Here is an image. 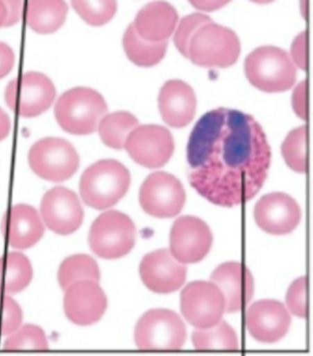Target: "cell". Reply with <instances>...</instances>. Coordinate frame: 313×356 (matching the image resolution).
<instances>
[{
	"instance_id": "2",
	"label": "cell",
	"mask_w": 313,
	"mask_h": 356,
	"mask_svg": "<svg viewBox=\"0 0 313 356\" xmlns=\"http://www.w3.org/2000/svg\"><path fill=\"white\" fill-rule=\"evenodd\" d=\"M130 184V175L126 167L114 159H103L85 170L79 190L85 204L103 210L121 201Z\"/></svg>"
},
{
	"instance_id": "33",
	"label": "cell",
	"mask_w": 313,
	"mask_h": 356,
	"mask_svg": "<svg viewBox=\"0 0 313 356\" xmlns=\"http://www.w3.org/2000/svg\"><path fill=\"white\" fill-rule=\"evenodd\" d=\"M22 310L14 299L0 295V336L11 335L22 323Z\"/></svg>"
},
{
	"instance_id": "13",
	"label": "cell",
	"mask_w": 313,
	"mask_h": 356,
	"mask_svg": "<svg viewBox=\"0 0 313 356\" xmlns=\"http://www.w3.org/2000/svg\"><path fill=\"white\" fill-rule=\"evenodd\" d=\"M212 245V234L203 220L192 216L179 218L170 233V252L180 263L203 260Z\"/></svg>"
},
{
	"instance_id": "40",
	"label": "cell",
	"mask_w": 313,
	"mask_h": 356,
	"mask_svg": "<svg viewBox=\"0 0 313 356\" xmlns=\"http://www.w3.org/2000/svg\"><path fill=\"white\" fill-rule=\"evenodd\" d=\"M11 127L10 119L0 108V141L7 138Z\"/></svg>"
},
{
	"instance_id": "16",
	"label": "cell",
	"mask_w": 313,
	"mask_h": 356,
	"mask_svg": "<svg viewBox=\"0 0 313 356\" xmlns=\"http://www.w3.org/2000/svg\"><path fill=\"white\" fill-rule=\"evenodd\" d=\"M142 283L158 294H170L183 286L187 267L174 257L169 250H155L142 259L140 266Z\"/></svg>"
},
{
	"instance_id": "14",
	"label": "cell",
	"mask_w": 313,
	"mask_h": 356,
	"mask_svg": "<svg viewBox=\"0 0 313 356\" xmlns=\"http://www.w3.org/2000/svg\"><path fill=\"white\" fill-rule=\"evenodd\" d=\"M42 220L59 235H70L83 223L84 211L76 193L65 187H55L42 200Z\"/></svg>"
},
{
	"instance_id": "32",
	"label": "cell",
	"mask_w": 313,
	"mask_h": 356,
	"mask_svg": "<svg viewBox=\"0 0 313 356\" xmlns=\"http://www.w3.org/2000/svg\"><path fill=\"white\" fill-rule=\"evenodd\" d=\"M212 19L209 16L201 13H193L192 15L184 17L179 22L178 29L176 31L174 42L179 52L185 56L189 58V51L190 42L197 33L199 28L203 25L212 22Z\"/></svg>"
},
{
	"instance_id": "6",
	"label": "cell",
	"mask_w": 313,
	"mask_h": 356,
	"mask_svg": "<svg viewBox=\"0 0 313 356\" xmlns=\"http://www.w3.org/2000/svg\"><path fill=\"white\" fill-rule=\"evenodd\" d=\"M135 338L136 346L142 351H176L186 341L187 330L175 312L153 309L139 320Z\"/></svg>"
},
{
	"instance_id": "30",
	"label": "cell",
	"mask_w": 313,
	"mask_h": 356,
	"mask_svg": "<svg viewBox=\"0 0 313 356\" xmlns=\"http://www.w3.org/2000/svg\"><path fill=\"white\" fill-rule=\"evenodd\" d=\"M73 8L91 26H102L112 21L117 11L116 0H72Z\"/></svg>"
},
{
	"instance_id": "1",
	"label": "cell",
	"mask_w": 313,
	"mask_h": 356,
	"mask_svg": "<svg viewBox=\"0 0 313 356\" xmlns=\"http://www.w3.org/2000/svg\"><path fill=\"white\" fill-rule=\"evenodd\" d=\"M187 156L192 186L212 204L232 207L251 200L263 187L271 150L253 116L219 108L196 124Z\"/></svg>"
},
{
	"instance_id": "35",
	"label": "cell",
	"mask_w": 313,
	"mask_h": 356,
	"mask_svg": "<svg viewBox=\"0 0 313 356\" xmlns=\"http://www.w3.org/2000/svg\"><path fill=\"white\" fill-rule=\"evenodd\" d=\"M307 36L305 31L301 33L300 35L296 37L293 42L291 47V59L294 64L297 65L301 70H307V63H308V56H307Z\"/></svg>"
},
{
	"instance_id": "17",
	"label": "cell",
	"mask_w": 313,
	"mask_h": 356,
	"mask_svg": "<svg viewBox=\"0 0 313 356\" xmlns=\"http://www.w3.org/2000/svg\"><path fill=\"white\" fill-rule=\"evenodd\" d=\"M301 211L297 202L283 193H272L262 197L255 208L256 224L272 235H286L300 223Z\"/></svg>"
},
{
	"instance_id": "26",
	"label": "cell",
	"mask_w": 313,
	"mask_h": 356,
	"mask_svg": "<svg viewBox=\"0 0 313 356\" xmlns=\"http://www.w3.org/2000/svg\"><path fill=\"white\" fill-rule=\"evenodd\" d=\"M139 125L135 115L127 112H117L104 115L99 124L101 140L114 149H122L130 134Z\"/></svg>"
},
{
	"instance_id": "4",
	"label": "cell",
	"mask_w": 313,
	"mask_h": 356,
	"mask_svg": "<svg viewBox=\"0 0 313 356\" xmlns=\"http://www.w3.org/2000/svg\"><path fill=\"white\" fill-rule=\"evenodd\" d=\"M244 71L253 86L269 93L289 90L297 79V68L289 54L274 47H259L250 54Z\"/></svg>"
},
{
	"instance_id": "21",
	"label": "cell",
	"mask_w": 313,
	"mask_h": 356,
	"mask_svg": "<svg viewBox=\"0 0 313 356\" xmlns=\"http://www.w3.org/2000/svg\"><path fill=\"white\" fill-rule=\"evenodd\" d=\"M158 102L162 118L171 127H185L194 118L197 108L194 90L184 81H167L162 87Z\"/></svg>"
},
{
	"instance_id": "29",
	"label": "cell",
	"mask_w": 313,
	"mask_h": 356,
	"mask_svg": "<svg viewBox=\"0 0 313 356\" xmlns=\"http://www.w3.org/2000/svg\"><path fill=\"white\" fill-rule=\"evenodd\" d=\"M282 155L290 169L296 172H307V129L301 127L292 130L282 144Z\"/></svg>"
},
{
	"instance_id": "20",
	"label": "cell",
	"mask_w": 313,
	"mask_h": 356,
	"mask_svg": "<svg viewBox=\"0 0 313 356\" xmlns=\"http://www.w3.org/2000/svg\"><path fill=\"white\" fill-rule=\"evenodd\" d=\"M2 232L11 247L25 250L33 247L42 238L44 227L35 208L18 204L10 208L5 213Z\"/></svg>"
},
{
	"instance_id": "42",
	"label": "cell",
	"mask_w": 313,
	"mask_h": 356,
	"mask_svg": "<svg viewBox=\"0 0 313 356\" xmlns=\"http://www.w3.org/2000/svg\"><path fill=\"white\" fill-rule=\"evenodd\" d=\"M307 0H301V11H303V14L304 17L307 16Z\"/></svg>"
},
{
	"instance_id": "28",
	"label": "cell",
	"mask_w": 313,
	"mask_h": 356,
	"mask_svg": "<svg viewBox=\"0 0 313 356\" xmlns=\"http://www.w3.org/2000/svg\"><path fill=\"white\" fill-rule=\"evenodd\" d=\"M101 272L93 258L85 254L71 256L62 261L59 268L58 281L62 289L82 280L99 282Z\"/></svg>"
},
{
	"instance_id": "9",
	"label": "cell",
	"mask_w": 313,
	"mask_h": 356,
	"mask_svg": "<svg viewBox=\"0 0 313 356\" xmlns=\"http://www.w3.org/2000/svg\"><path fill=\"white\" fill-rule=\"evenodd\" d=\"M56 90L44 74L30 72L11 81L5 93L11 110L25 118H36L53 104Z\"/></svg>"
},
{
	"instance_id": "23",
	"label": "cell",
	"mask_w": 313,
	"mask_h": 356,
	"mask_svg": "<svg viewBox=\"0 0 313 356\" xmlns=\"http://www.w3.org/2000/svg\"><path fill=\"white\" fill-rule=\"evenodd\" d=\"M67 11L65 0H28L25 19L35 33L49 34L65 24Z\"/></svg>"
},
{
	"instance_id": "19",
	"label": "cell",
	"mask_w": 313,
	"mask_h": 356,
	"mask_svg": "<svg viewBox=\"0 0 313 356\" xmlns=\"http://www.w3.org/2000/svg\"><path fill=\"white\" fill-rule=\"evenodd\" d=\"M210 279L223 293L228 313L244 309L254 294V278L244 264L232 261L221 264Z\"/></svg>"
},
{
	"instance_id": "31",
	"label": "cell",
	"mask_w": 313,
	"mask_h": 356,
	"mask_svg": "<svg viewBox=\"0 0 313 356\" xmlns=\"http://www.w3.org/2000/svg\"><path fill=\"white\" fill-rule=\"evenodd\" d=\"M48 341L44 330L34 325H25L17 330L5 341V351H46Z\"/></svg>"
},
{
	"instance_id": "15",
	"label": "cell",
	"mask_w": 313,
	"mask_h": 356,
	"mask_svg": "<svg viewBox=\"0 0 313 356\" xmlns=\"http://www.w3.org/2000/svg\"><path fill=\"white\" fill-rule=\"evenodd\" d=\"M107 298L98 282H76L65 289L64 309L68 320L79 326L98 323L107 309Z\"/></svg>"
},
{
	"instance_id": "41",
	"label": "cell",
	"mask_w": 313,
	"mask_h": 356,
	"mask_svg": "<svg viewBox=\"0 0 313 356\" xmlns=\"http://www.w3.org/2000/svg\"><path fill=\"white\" fill-rule=\"evenodd\" d=\"M8 18L7 7L2 0H0V27L5 26Z\"/></svg>"
},
{
	"instance_id": "18",
	"label": "cell",
	"mask_w": 313,
	"mask_h": 356,
	"mask_svg": "<svg viewBox=\"0 0 313 356\" xmlns=\"http://www.w3.org/2000/svg\"><path fill=\"white\" fill-rule=\"evenodd\" d=\"M291 325V317L282 303L262 300L253 304L246 314L250 334L261 343H272L286 336Z\"/></svg>"
},
{
	"instance_id": "24",
	"label": "cell",
	"mask_w": 313,
	"mask_h": 356,
	"mask_svg": "<svg viewBox=\"0 0 313 356\" xmlns=\"http://www.w3.org/2000/svg\"><path fill=\"white\" fill-rule=\"evenodd\" d=\"M33 278V268L21 252L0 257V295L16 294L26 289Z\"/></svg>"
},
{
	"instance_id": "27",
	"label": "cell",
	"mask_w": 313,
	"mask_h": 356,
	"mask_svg": "<svg viewBox=\"0 0 313 356\" xmlns=\"http://www.w3.org/2000/svg\"><path fill=\"white\" fill-rule=\"evenodd\" d=\"M193 346L199 351H236L239 349L238 337L226 321L216 325L196 330L192 334Z\"/></svg>"
},
{
	"instance_id": "39",
	"label": "cell",
	"mask_w": 313,
	"mask_h": 356,
	"mask_svg": "<svg viewBox=\"0 0 313 356\" xmlns=\"http://www.w3.org/2000/svg\"><path fill=\"white\" fill-rule=\"evenodd\" d=\"M189 1L193 7L199 10L212 13V11L220 10L232 0H189Z\"/></svg>"
},
{
	"instance_id": "25",
	"label": "cell",
	"mask_w": 313,
	"mask_h": 356,
	"mask_svg": "<svg viewBox=\"0 0 313 356\" xmlns=\"http://www.w3.org/2000/svg\"><path fill=\"white\" fill-rule=\"evenodd\" d=\"M124 47L128 58L139 67H150L158 65L166 56L167 41L153 42L141 38L130 24L124 37Z\"/></svg>"
},
{
	"instance_id": "8",
	"label": "cell",
	"mask_w": 313,
	"mask_h": 356,
	"mask_svg": "<svg viewBox=\"0 0 313 356\" xmlns=\"http://www.w3.org/2000/svg\"><path fill=\"white\" fill-rule=\"evenodd\" d=\"M28 164L35 175L53 182L72 177L79 167V156L75 147L57 138L42 139L31 147Z\"/></svg>"
},
{
	"instance_id": "7",
	"label": "cell",
	"mask_w": 313,
	"mask_h": 356,
	"mask_svg": "<svg viewBox=\"0 0 313 356\" xmlns=\"http://www.w3.org/2000/svg\"><path fill=\"white\" fill-rule=\"evenodd\" d=\"M136 229L132 219L119 211L102 213L90 232V246L99 257L112 260L127 255L135 247Z\"/></svg>"
},
{
	"instance_id": "37",
	"label": "cell",
	"mask_w": 313,
	"mask_h": 356,
	"mask_svg": "<svg viewBox=\"0 0 313 356\" xmlns=\"http://www.w3.org/2000/svg\"><path fill=\"white\" fill-rule=\"evenodd\" d=\"M15 56L8 44L0 42V79L5 78L12 70Z\"/></svg>"
},
{
	"instance_id": "43",
	"label": "cell",
	"mask_w": 313,
	"mask_h": 356,
	"mask_svg": "<svg viewBox=\"0 0 313 356\" xmlns=\"http://www.w3.org/2000/svg\"><path fill=\"white\" fill-rule=\"evenodd\" d=\"M252 2L257 3V4H269L274 1V0H251Z\"/></svg>"
},
{
	"instance_id": "5",
	"label": "cell",
	"mask_w": 313,
	"mask_h": 356,
	"mask_svg": "<svg viewBox=\"0 0 313 356\" xmlns=\"http://www.w3.org/2000/svg\"><path fill=\"white\" fill-rule=\"evenodd\" d=\"M240 42L235 31L210 22L199 28L189 44V58L203 67H229L240 56Z\"/></svg>"
},
{
	"instance_id": "22",
	"label": "cell",
	"mask_w": 313,
	"mask_h": 356,
	"mask_svg": "<svg viewBox=\"0 0 313 356\" xmlns=\"http://www.w3.org/2000/svg\"><path fill=\"white\" fill-rule=\"evenodd\" d=\"M178 15L166 1H153L136 15L133 27L141 38L153 42H167L178 24Z\"/></svg>"
},
{
	"instance_id": "34",
	"label": "cell",
	"mask_w": 313,
	"mask_h": 356,
	"mask_svg": "<svg viewBox=\"0 0 313 356\" xmlns=\"http://www.w3.org/2000/svg\"><path fill=\"white\" fill-rule=\"evenodd\" d=\"M287 304L290 312L300 318L308 315L307 307V279L301 277L293 282L287 294Z\"/></svg>"
},
{
	"instance_id": "12",
	"label": "cell",
	"mask_w": 313,
	"mask_h": 356,
	"mask_svg": "<svg viewBox=\"0 0 313 356\" xmlns=\"http://www.w3.org/2000/svg\"><path fill=\"white\" fill-rule=\"evenodd\" d=\"M130 158L148 169H158L169 161L175 149L172 135L156 124L138 125L125 142Z\"/></svg>"
},
{
	"instance_id": "36",
	"label": "cell",
	"mask_w": 313,
	"mask_h": 356,
	"mask_svg": "<svg viewBox=\"0 0 313 356\" xmlns=\"http://www.w3.org/2000/svg\"><path fill=\"white\" fill-rule=\"evenodd\" d=\"M293 109H294L296 115L300 116L301 119H307V84L306 82H301L294 92H293L292 98Z\"/></svg>"
},
{
	"instance_id": "11",
	"label": "cell",
	"mask_w": 313,
	"mask_h": 356,
	"mask_svg": "<svg viewBox=\"0 0 313 356\" xmlns=\"http://www.w3.org/2000/svg\"><path fill=\"white\" fill-rule=\"evenodd\" d=\"M140 204L144 212L158 218L178 215L186 202L183 185L175 176L164 172L152 173L142 184Z\"/></svg>"
},
{
	"instance_id": "38",
	"label": "cell",
	"mask_w": 313,
	"mask_h": 356,
	"mask_svg": "<svg viewBox=\"0 0 313 356\" xmlns=\"http://www.w3.org/2000/svg\"><path fill=\"white\" fill-rule=\"evenodd\" d=\"M7 7L8 18L4 27L12 26L18 24L21 19L22 0H2Z\"/></svg>"
},
{
	"instance_id": "10",
	"label": "cell",
	"mask_w": 313,
	"mask_h": 356,
	"mask_svg": "<svg viewBox=\"0 0 313 356\" xmlns=\"http://www.w3.org/2000/svg\"><path fill=\"white\" fill-rule=\"evenodd\" d=\"M226 303L223 293L212 282H192L181 294L185 318L198 329H208L221 321Z\"/></svg>"
},
{
	"instance_id": "3",
	"label": "cell",
	"mask_w": 313,
	"mask_h": 356,
	"mask_svg": "<svg viewBox=\"0 0 313 356\" xmlns=\"http://www.w3.org/2000/svg\"><path fill=\"white\" fill-rule=\"evenodd\" d=\"M107 111L106 102L98 91L75 88L60 97L55 113L57 122L65 132L85 136L98 129Z\"/></svg>"
}]
</instances>
